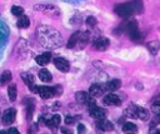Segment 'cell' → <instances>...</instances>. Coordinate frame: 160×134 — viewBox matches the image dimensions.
<instances>
[{
  "mask_svg": "<svg viewBox=\"0 0 160 134\" xmlns=\"http://www.w3.org/2000/svg\"><path fill=\"white\" fill-rule=\"evenodd\" d=\"M36 39L39 44L45 49H56L62 45V38L60 33L49 25H40L36 29Z\"/></svg>",
  "mask_w": 160,
  "mask_h": 134,
  "instance_id": "1",
  "label": "cell"
},
{
  "mask_svg": "<svg viewBox=\"0 0 160 134\" xmlns=\"http://www.w3.org/2000/svg\"><path fill=\"white\" fill-rule=\"evenodd\" d=\"M142 11L141 0H131L129 3L118 4L115 6V13L121 18H128L132 14H140Z\"/></svg>",
  "mask_w": 160,
  "mask_h": 134,
  "instance_id": "2",
  "label": "cell"
},
{
  "mask_svg": "<svg viewBox=\"0 0 160 134\" xmlns=\"http://www.w3.org/2000/svg\"><path fill=\"white\" fill-rule=\"evenodd\" d=\"M34 9L41 11L42 14H46L50 18H59L61 14L60 9L55 5H51V4H39V5H35Z\"/></svg>",
  "mask_w": 160,
  "mask_h": 134,
  "instance_id": "3",
  "label": "cell"
},
{
  "mask_svg": "<svg viewBox=\"0 0 160 134\" xmlns=\"http://www.w3.org/2000/svg\"><path fill=\"white\" fill-rule=\"evenodd\" d=\"M125 30H126V33H128V35H129V38H130L131 40H135V41H136V40H139V39L141 38L136 20H130V21H128L126 25H125Z\"/></svg>",
  "mask_w": 160,
  "mask_h": 134,
  "instance_id": "4",
  "label": "cell"
},
{
  "mask_svg": "<svg viewBox=\"0 0 160 134\" xmlns=\"http://www.w3.org/2000/svg\"><path fill=\"white\" fill-rule=\"evenodd\" d=\"M39 120L41 124H45L46 126H49L51 130H56L61 123V118L59 114H54L51 116H45V119H44V116H40Z\"/></svg>",
  "mask_w": 160,
  "mask_h": 134,
  "instance_id": "5",
  "label": "cell"
},
{
  "mask_svg": "<svg viewBox=\"0 0 160 134\" xmlns=\"http://www.w3.org/2000/svg\"><path fill=\"white\" fill-rule=\"evenodd\" d=\"M75 99H76V101H78L79 104L88 105V106H90V108L96 106L94 98H91L90 94L86 93V91H78V93L75 94Z\"/></svg>",
  "mask_w": 160,
  "mask_h": 134,
  "instance_id": "6",
  "label": "cell"
},
{
  "mask_svg": "<svg viewBox=\"0 0 160 134\" xmlns=\"http://www.w3.org/2000/svg\"><path fill=\"white\" fill-rule=\"evenodd\" d=\"M102 103L108 106H119L121 105V100L120 98L114 94V93H110V94H106L104 98H102Z\"/></svg>",
  "mask_w": 160,
  "mask_h": 134,
  "instance_id": "7",
  "label": "cell"
},
{
  "mask_svg": "<svg viewBox=\"0 0 160 134\" xmlns=\"http://www.w3.org/2000/svg\"><path fill=\"white\" fill-rule=\"evenodd\" d=\"M38 94L42 98V99H50L55 95L54 93V86H46V85H41L38 86Z\"/></svg>",
  "mask_w": 160,
  "mask_h": 134,
  "instance_id": "8",
  "label": "cell"
},
{
  "mask_svg": "<svg viewBox=\"0 0 160 134\" xmlns=\"http://www.w3.org/2000/svg\"><path fill=\"white\" fill-rule=\"evenodd\" d=\"M54 65L58 70H60L62 73H66L70 69V64L65 58H55L54 59Z\"/></svg>",
  "mask_w": 160,
  "mask_h": 134,
  "instance_id": "9",
  "label": "cell"
},
{
  "mask_svg": "<svg viewBox=\"0 0 160 134\" xmlns=\"http://www.w3.org/2000/svg\"><path fill=\"white\" fill-rule=\"evenodd\" d=\"M15 116H16V110L12 109V108H9V109H6V110L4 111L1 119H2V123H4L5 125H10V124L15 120Z\"/></svg>",
  "mask_w": 160,
  "mask_h": 134,
  "instance_id": "10",
  "label": "cell"
},
{
  "mask_svg": "<svg viewBox=\"0 0 160 134\" xmlns=\"http://www.w3.org/2000/svg\"><path fill=\"white\" fill-rule=\"evenodd\" d=\"M90 115L96 120H102L106 116V110L100 106H92L90 108Z\"/></svg>",
  "mask_w": 160,
  "mask_h": 134,
  "instance_id": "11",
  "label": "cell"
},
{
  "mask_svg": "<svg viewBox=\"0 0 160 134\" xmlns=\"http://www.w3.org/2000/svg\"><path fill=\"white\" fill-rule=\"evenodd\" d=\"M104 91H105V86L101 84H92L89 89V94L91 98H99L104 94Z\"/></svg>",
  "mask_w": 160,
  "mask_h": 134,
  "instance_id": "12",
  "label": "cell"
},
{
  "mask_svg": "<svg viewBox=\"0 0 160 134\" xmlns=\"http://www.w3.org/2000/svg\"><path fill=\"white\" fill-rule=\"evenodd\" d=\"M110 45V40L108 38H98L95 41H94V48L99 51H104L109 48Z\"/></svg>",
  "mask_w": 160,
  "mask_h": 134,
  "instance_id": "13",
  "label": "cell"
},
{
  "mask_svg": "<svg viewBox=\"0 0 160 134\" xmlns=\"http://www.w3.org/2000/svg\"><path fill=\"white\" fill-rule=\"evenodd\" d=\"M21 79L24 80V83L34 91V93H38V85L34 84V76L29 73H22L21 74Z\"/></svg>",
  "mask_w": 160,
  "mask_h": 134,
  "instance_id": "14",
  "label": "cell"
},
{
  "mask_svg": "<svg viewBox=\"0 0 160 134\" xmlns=\"http://www.w3.org/2000/svg\"><path fill=\"white\" fill-rule=\"evenodd\" d=\"M50 60H51V53H49V51L42 53V54H40V55H38L35 58V61L39 65H46V64L50 63Z\"/></svg>",
  "mask_w": 160,
  "mask_h": 134,
  "instance_id": "15",
  "label": "cell"
},
{
  "mask_svg": "<svg viewBox=\"0 0 160 134\" xmlns=\"http://www.w3.org/2000/svg\"><path fill=\"white\" fill-rule=\"evenodd\" d=\"M96 125H98V128H99L100 130H102V131H110V130H112V129H114L112 123H111V121H109V120H106V119L99 120Z\"/></svg>",
  "mask_w": 160,
  "mask_h": 134,
  "instance_id": "16",
  "label": "cell"
},
{
  "mask_svg": "<svg viewBox=\"0 0 160 134\" xmlns=\"http://www.w3.org/2000/svg\"><path fill=\"white\" fill-rule=\"evenodd\" d=\"M24 101H25V104H26L28 119L31 120V118H32V113H34V110H35V103H34V100H32L31 98H26Z\"/></svg>",
  "mask_w": 160,
  "mask_h": 134,
  "instance_id": "17",
  "label": "cell"
},
{
  "mask_svg": "<svg viewBox=\"0 0 160 134\" xmlns=\"http://www.w3.org/2000/svg\"><path fill=\"white\" fill-rule=\"evenodd\" d=\"M16 25L19 26V28H21V29H26V28H29L30 26V19H29V16H26V15H21V16H19V19H18V21H16Z\"/></svg>",
  "mask_w": 160,
  "mask_h": 134,
  "instance_id": "18",
  "label": "cell"
},
{
  "mask_svg": "<svg viewBox=\"0 0 160 134\" xmlns=\"http://www.w3.org/2000/svg\"><path fill=\"white\" fill-rule=\"evenodd\" d=\"M120 86H121V81H120V79H112V80H109V81L106 83V85H105V88L109 89V90H111V91L118 90Z\"/></svg>",
  "mask_w": 160,
  "mask_h": 134,
  "instance_id": "19",
  "label": "cell"
},
{
  "mask_svg": "<svg viewBox=\"0 0 160 134\" xmlns=\"http://www.w3.org/2000/svg\"><path fill=\"white\" fill-rule=\"evenodd\" d=\"M39 79L41 80V81H51L52 80V75H51V73L48 70V69H41L40 71H39Z\"/></svg>",
  "mask_w": 160,
  "mask_h": 134,
  "instance_id": "20",
  "label": "cell"
},
{
  "mask_svg": "<svg viewBox=\"0 0 160 134\" xmlns=\"http://www.w3.org/2000/svg\"><path fill=\"white\" fill-rule=\"evenodd\" d=\"M11 73L9 71V70H5V71H2L1 73V75H0V86H4L5 84H8V83H10L11 81Z\"/></svg>",
  "mask_w": 160,
  "mask_h": 134,
  "instance_id": "21",
  "label": "cell"
},
{
  "mask_svg": "<svg viewBox=\"0 0 160 134\" xmlns=\"http://www.w3.org/2000/svg\"><path fill=\"white\" fill-rule=\"evenodd\" d=\"M125 115L129 118H138V105H129L125 110Z\"/></svg>",
  "mask_w": 160,
  "mask_h": 134,
  "instance_id": "22",
  "label": "cell"
},
{
  "mask_svg": "<svg viewBox=\"0 0 160 134\" xmlns=\"http://www.w3.org/2000/svg\"><path fill=\"white\" fill-rule=\"evenodd\" d=\"M122 130H124L125 133H128V134H135L136 130H138V126H136L134 123L128 121V123H125V124L122 125Z\"/></svg>",
  "mask_w": 160,
  "mask_h": 134,
  "instance_id": "23",
  "label": "cell"
},
{
  "mask_svg": "<svg viewBox=\"0 0 160 134\" xmlns=\"http://www.w3.org/2000/svg\"><path fill=\"white\" fill-rule=\"evenodd\" d=\"M79 35H80V31H75V33L70 36V39H69V41H68V44H66V46H68L69 49H71V48H75V46H76V44H78V39H79Z\"/></svg>",
  "mask_w": 160,
  "mask_h": 134,
  "instance_id": "24",
  "label": "cell"
},
{
  "mask_svg": "<svg viewBox=\"0 0 160 134\" xmlns=\"http://www.w3.org/2000/svg\"><path fill=\"white\" fill-rule=\"evenodd\" d=\"M148 48L151 51V54H156L160 49V41L159 40H152V41L148 43Z\"/></svg>",
  "mask_w": 160,
  "mask_h": 134,
  "instance_id": "25",
  "label": "cell"
},
{
  "mask_svg": "<svg viewBox=\"0 0 160 134\" xmlns=\"http://www.w3.org/2000/svg\"><path fill=\"white\" fill-rule=\"evenodd\" d=\"M8 95H9V99L11 100V101H15V99H16V85L15 84H10L9 86H8Z\"/></svg>",
  "mask_w": 160,
  "mask_h": 134,
  "instance_id": "26",
  "label": "cell"
},
{
  "mask_svg": "<svg viewBox=\"0 0 160 134\" xmlns=\"http://www.w3.org/2000/svg\"><path fill=\"white\" fill-rule=\"evenodd\" d=\"M138 118L141 120H148L149 119V111L145 108L138 106Z\"/></svg>",
  "mask_w": 160,
  "mask_h": 134,
  "instance_id": "27",
  "label": "cell"
},
{
  "mask_svg": "<svg viewBox=\"0 0 160 134\" xmlns=\"http://www.w3.org/2000/svg\"><path fill=\"white\" fill-rule=\"evenodd\" d=\"M8 26L4 24V21L0 19V43H1V40L5 38V35H8Z\"/></svg>",
  "mask_w": 160,
  "mask_h": 134,
  "instance_id": "28",
  "label": "cell"
},
{
  "mask_svg": "<svg viewBox=\"0 0 160 134\" xmlns=\"http://www.w3.org/2000/svg\"><path fill=\"white\" fill-rule=\"evenodd\" d=\"M24 13V9L21 6H18V5H14L11 6V14L15 15V16H21Z\"/></svg>",
  "mask_w": 160,
  "mask_h": 134,
  "instance_id": "29",
  "label": "cell"
},
{
  "mask_svg": "<svg viewBox=\"0 0 160 134\" xmlns=\"http://www.w3.org/2000/svg\"><path fill=\"white\" fill-rule=\"evenodd\" d=\"M151 110H152L156 115H160V100L155 101V103L151 105Z\"/></svg>",
  "mask_w": 160,
  "mask_h": 134,
  "instance_id": "30",
  "label": "cell"
},
{
  "mask_svg": "<svg viewBox=\"0 0 160 134\" xmlns=\"http://www.w3.org/2000/svg\"><path fill=\"white\" fill-rule=\"evenodd\" d=\"M86 24H88L89 26H94V25H96V19H95L94 16H88Z\"/></svg>",
  "mask_w": 160,
  "mask_h": 134,
  "instance_id": "31",
  "label": "cell"
},
{
  "mask_svg": "<svg viewBox=\"0 0 160 134\" xmlns=\"http://www.w3.org/2000/svg\"><path fill=\"white\" fill-rule=\"evenodd\" d=\"M54 93H55V95H61V93H62V88L60 86V85H55L54 86Z\"/></svg>",
  "mask_w": 160,
  "mask_h": 134,
  "instance_id": "32",
  "label": "cell"
},
{
  "mask_svg": "<svg viewBox=\"0 0 160 134\" xmlns=\"http://www.w3.org/2000/svg\"><path fill=\"white\" fill-rule=\"evenodd\" d=\"M85 131H86L85 126L82 124H78V134H84Z\"/></svg>",
  "mask_w": 160,
  "mask_h": 134,
  "instance_id": "33",
  "label": "cell"
},
{
  "mask_svg": "<svg viewBox=\"0 0 160 134\" xmlns=\"http://www.w3.org/2000/svg\"><path fill=\"white\" fill-rule=\"evenodd\" d=\"M75 121V118L74 116H65V123L66 124H72Z\"/></svg>",
  "mask_w": 160,
  "mask_h": 134,
  "instance_id": "34",
  "label": "cell"
},
{
  "mask_svg": "<svg viewBox=\"0 0 160 134\" xmlns=\"http://www.w3.org/2000/svg\"><path fill=\"white\" fill-rule=\"evenodd\" d=\"M8 134H20V133H19V130L16 128H10L8 130Z\"/></svg>",
  "mask_w": 160,
  "mask_h": 134,
  "instance_id": "35",
  "label": "cell"
},
{
  "mask_svg": "<svg viewBox=\"0 0 160 134\" xmlns=\"http://www.w3.org/2000/svg\"><path fill=\"white\" fill-rule=\"evenodd\" d=\"M61 133L62 134H71V130H69L66 128H61Z\"/></svg>",
  "mask_w": 160,
  "mask_h": 134,
  "instance_id": "36",
  "label": "cell"
},
{
  "mask_svg": "<svg viewBox=\"0 0 160 134\" xmlns=\"http://www.w3.org/2000/svg\"><path fill=\"white\" fill-rule=\"evenodd\" d=\"M155 121L160 124V115H156V120H155Z\"/></svg>",
  "mask_w": 160,
  "mask_h": 134,
  "instance_id": "37",
  "label": "cell"
},
{
  "mask_svg": "<svg viewBox=\"0 0 160 134\" xmlns=\"http://www.w3.org/2000/svg\"><path fill=\"white\" fill-rule=\"evenodd\" d=\"M154 134H160V130H155V133Z\"/></svg>",
  "mask_w": 160,
  "mask_h": 134,
  "instance_id": "38",
  "label": "cell"
}]
</instances>
